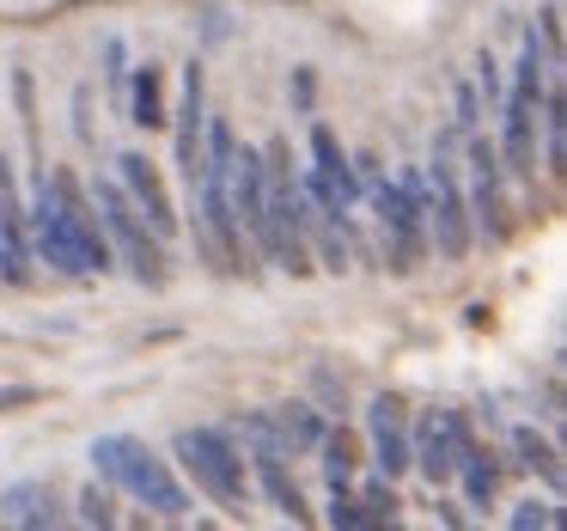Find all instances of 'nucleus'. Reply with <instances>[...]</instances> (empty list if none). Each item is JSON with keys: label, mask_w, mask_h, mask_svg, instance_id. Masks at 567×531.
Returning a JSON list of instances; mask_svg holds the SVG:
<instances>
[{"label": "nucleus", "mask_w": 567, "mask_h": 531, "mask_svg": "<svg viewBox=\"0 0 567 531\" xmlns=\"http://www.w3.org/2000/svg\"><path fill=\"white\" fill-rule=\"evenodd\" d=\"M92 470H99L104 482H116V489H128L159 519H189V489L172 477V464H165L147 440H135V433H99V440H92Z\"/></svg>", "instance_id": "obj_1"}, {"label": "nucleus", "mask_w": 567, "mask_h": 531, "mask_svg": "<svg viewBox=\"0 0 567 531\" xmlns=\"http://www.w3.org/2000/svg\"><path fill=\"white\" fill-rule=\"evenodd\" d=\"M543 86H549V62L537 50V31H525V55H518L513 86L501 99V141H494L506 177L537 172V99H543Z\"/></svg>", "instance_id": "obj_2"}, {"label": "nucleus", "mask_w": 567, "mask_h": 531, "mask_svg": "<svg viewBox=\"0 0 567 531\" xmlns=\"http://www.w3.org/2000/svg\"><path fill=\"white\" fill-rule=\"evenodd\" d=\"M172 452H177V464L189 470V482H196L214 507L245 513V501H250V464H245V452L233 446V433H226V428H177Z\"/></svg>", "instance_id": "obj_3"}, {"label": "nucleus", "mask_w": 567, "mask_h": 531, "mask_svg": "<svg viewBox=\"0 0 567 531\" xmlns=\"http://www.w3.org/2000/svg\"><path fill=\"white\" fill-rule=\"evenodd\" d=\"M92 208H99V221H104L111 251L128 263V275H135L141 287H165V282H172V263H165L159 233L141 221V208L128 202V190L116 184V177H99V184H92Z\"/></svg>", "instance_id": "obj_4"}, {"label": "nucleus", "mask_w": 567, "mask_h": 531, "mask_svg": "<svg viewBox=\"0 0 567 531\" xmlns=\"http://www.w3.org/2000/svg\"><path fill=\"white\" fill-rule=\"evenodd\" d=\"M427 245L445 263H464L476 233H470V208H464V184H457L452 153H433L427 165Z\"/></svg>", "instance_id": "obj_5"}, {"label": "nucleus", "mask_w": 567, "mask_h": 531, "mask_svg": "<svg viewBox=\"0 0 567 531\" xmlns=\"http://www.w3.org/2000/svg\"><path fill=\"white\" fill-rule=\"evenodd\" d=\"M464 446H470L464 409H433V416H421V428H409V470H421V477L440 489V482L457 477Z\"/></svg>", "instance_id": "obj_6"}, {"label": "nucleus", "mask_w": 567, "mask_h": 531, "mask_svg": "<svg viewBox=\"0 0 567 531\" xmlns=\"http://www.w3.org/2000/svg\"><path fill=\"white\" fill-rule=\"evenodd\" d=\"M470 196H464V208H470V233L482 238V245H501L506 238V202H501V153H494V135H476L470 129Z\"/></svg>", "instance_id": "obj_7"}, {"label": "nucleus", "mask_w": 567, "mask_h": 531, "mask_svg": "<svg viewBox=\"0 0 567 531\" xmlns=\"http://www.w3.org/2000/svg\"><path fill=\"white\" fill-rule=\"evenodd\" d=\"M116 184L128 190V202H135V208H141V221H147L159 238H172V233H177L172 190H165L159 165H153L147 153H116Z\"/></svg>", "instance_id": "obj_8"}, {"label": "nucleus", "mask_w": 567, "mask_h": 531, "mask_svg": "<svg viewBox=\"0 0 567 531\" xmlns=\"http://www.w3.org/2000/svg\"><path fill=\"white\" fill-rule=\"evenodd\" d=\"M367 433H372V464H379V477H403L409 470V404L403 397H372L367 409Z\"/></svg>", "instance_id": "obj_9"}, {"label": "nucleus", "mask_w": 567, "mask_h": 531, "mask_svg": "<svg viewBox=\"0 0 567 531\" xmlns=\"http://www.w3.org/2000/svg\"><path fill=\"white\" fill-rule=\"evenodd\" d=\"M0 519H7V525H31V531L62 525V507H55V482H43V477L7 482V489H0Z\"/></svg>", "instance_id": "obj_10"}, {"label": "nucleus", "mask_w": 567, "mask_h": 531, "mask_svg": "<svg viewBox=\"0 0 567 531\" xmlns=\"http://www.w3.org/2000/svg\"><path fill=\"white\" fill-rule=\"evenodd\" d=\"M245 458H250V470H257L262 494H269L293 525H311V507H306V494H299L293 470H287V452H245Z\"/></svg>", "instance_id": "obj_11"}, {"label": "nucleus", "mask_w": 567, "mask_h": 531, "mask_svg": "<svg viewBox=\"0 0 567 531\" xmlns=\"http://www.w3.org/2000/svg\"><path fill=\"white\" fill-rule=\"evenodd\" d=\"M123 111H128L135 129H165L172 123V111H165V68H153V62L135 68V92H128Z\"/></svg>", "instance_id": "obj_12"}, {"label": "nucleus", "mask_w": 567, "mask_h": 531, "mask_svg": "<svg viewBox=\"0 0 567 531\" xmlns=\"http://www.w3.org/2000/svg\"><path fill=\"white\" fill-rule=\"evenodd\" d=\"M269 421H275V433H281V446L287 452H318V440H323V416H318V404H281V409H269Z\"/></svg>", "instance_id": "obj_13"}, {"label": "nucleus", "mask_w": 567, "mask_h": 531, "mask_svg": "<svg viewBox=\"0 0 567 531\" xmlns=\"http://www.w3.org/2000/svg\"><path fill=\"white\" fill-rule=\"evenodd\" d=\"M457 477H464V501L470 507H494V494H501V458L482 452L476 440L464 446V458H457Z\"/></svg>", "instance_id": "obj_14"}, {"label": "nucleus", "mask_w": 567, "mask_h": 531, "mask_svg": "<svg viewBox=\"0 0 567 531\" xmlns=\"http://www.w3.org/2000/svg\"><path fill=\"white\" fill-rule=\"evenodd\" d=\"M513 452L525 470H537L549 482V494H561V452H555V440H543L537 428H513Z\"/></svg>", "instance_id": "obj_15"}, {"label": "nucleus", "mask_w": 567, "mask_h": 531, "mask_svg": "<svg viewBox=\"0 0 567 531\" xmlns=\"http://www.w3.org/2000/svg\"><path fill=\"white\" fill-rule=\"evenodd\" d=\"M543 165L555 177L567 172V111H561V86H543Z\"/></svg>", "instance_id": "obj_16"}, {"label": "nucleus", "mask_w": 567, "mask_h": 531, "mask_svg": "<svg viewBox=\"0 0 567 531\" xmlns=\"http://www.w3.org/2000/svg\"><path fill=\"white\" fill-rule=\"evenodd\" d=\"M360 507H367V519L372 525H384V519H396V482L391 477H379V482H367V489H360Z\"/></svg>", "instance_id": "obj_17"}, {"label": "nucleus", "mask_w": 567, "mask_h": 531, "mask_svg": "<svg viewBox=\"0 0 567 531\" xmlns=\"http://www.w3.org/2000/svg\"><path fill=\"white\" fill-rule=\"evenodd\" d=\"M311 165H318V172H342L348 165V153H342V141H336L330 123H311Z\"/></svg>", "instance_id": "obj_18"}, {"label": "nucleus", "mask_w": 567, "mask_h": 531, "mask_svg": "<svg viewBox=\"0 0 567 531\" xmlns=\"http://www.w3.org/2000/svg\"><path fill=\"white\" fill-rule=\"evenodd\" d=\"M104 80H111L116 104H128V43L123 38H104Z\"/></svg>", "instance_id": "obj_19"}, {"label": "nucleus", "mask_w": 567, "mask_h": 531, "mask_svg": "<svg viewBox=\"0 0 567 531\" xmlns=\"http://www.w3.org/2000/svg\"><path fill=\"white\" fill-rule=\"evenodd\" d=\"M330 525H336V531H367V525H372V519H367V507H360V494L330 489Z\"/></svg>", "instance_id": "obj_20"}, {"label": "nucleus", "mask_w": 567, "mask_h": 531, "mask_svg": "<svg viewBox=\"0 0 567 531\" xmlns=\"http://www.w3.org/2000/svg\"><path fill=\"white\" fill-rule=\"evenodd\" d=\"M80 519H86V525H116V494L99 489V482H86V489H80Z\"/></svg>", "instance_id": "obj_21"}, {"label": "nucleus", "mask_w": 567, "mask_h": 531, "mask_svg": "<svg viewBox=\"0 0 567 531\" xmlns=\"http://www.w3.org/2000/svg\"><path fill=\"white\" fill-rule=\"evenodd\" d=\"M555 519H561V513H555V494H549V501H537V494H530V501L513 507V531H549Z\"/></svg>", "instance_id": "obj_22"}, {"label": "nucleus", "mask_w": 567, "mask_h": 531, "mask_svg": "<svg viewBox=\"0 0 567 531\" xmlns=\"http://www.w3.org/2000/svg\"><path fill=\"white\" fill-rule=\"evenodd\" d=\"M13 104H19V116H25L31 141H38V80H31V68H13Z\"/></svg>", "instance_id": "obj_23"}, {"label": "nucleus", "mask_w": 567, "mask_h": 531, "mask_svg": "<svg viewBox=\"0 0 567 531\" xmlns=\"http://www.w3.org/2000/svg\"><path fill=\"white\" fill-rule=\"evenodd\" d=\"M476 99H488V111H501V99H506V74H501L494 55H482V62H476Z\"/></svg>", "instance_id": "obj_24"}, {"label": "nucleus", "mask_w": 567, "mask_h": 531, "mask_svg": "<svg viewBox=\"0 0 567 531\" xmlns=\"http://www.w3.org/2000/svg\"><path fill=\"white\" fill-rule=\"evenodd\" d=\"M287 99H293L299 116H311V104H318V74H311V68H293V80H287Z\"/></svg>", "instance_id": "obj_25"}, {"label": "nucleus", "mask_w": 567, "mask_h": 531, "mask_svg": "<svg viewBox=\"0 0 567 531\" xmlns=\"http://www.w3.org/2000/svg\"><path fill=\"white\" fill-rule=\"evenodd\" d=\"M476 123H482V99H476V86L464 80V86H457V116H452V129H457V135H470Z\"/></svg>", "instance_id": "obj_26"}, {"label": "nucleus", "mask_w": 567, "mask_h": 531, "mask_svg": "<svg viewBox=\"0 0 567 531\" xmlns=\"http://www.w3.org/2000/svg\"><path fill=\"white\" fill-rule=\"evenodd\" d=\"M311 391H318V397H323V404H336V409H342V404H348V385H342V379H336V372H330V367H311Z\"/></svg>", "instance_id": "obj_27"}, {"label": "nucleus", "mask_w": 567, "mask_h": 531, "mask_svg": "<svg viewBox=\"0 0 567 531\" xmlns=\"http://www.w3.org/2000/svg\"><path fill=\"white\" fill-rule=\"evenodd\" d=\"M38 385H7V391H0V416H7V409H19V404H38Z\"/></svg>", "instance_id": "obj_28"}]
</instances>
